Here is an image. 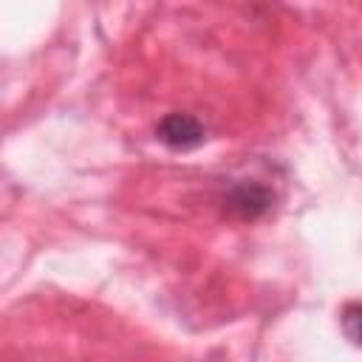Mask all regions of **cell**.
<instances>
[{
    "label": "cell",
    "instance_id": "cell-3",
    "mask_svg": "<svg viewBox=\"0 0 362 362\" xmlns=\"http://www.w3.org/2000/svg\"><path fill=\"white\" fill-rule=\"evenodd\" d=\"M339 322H342V334H345L356 348H362V303L345 305Z\"/></svg>",
    "mask_w": 362,
    "mask_h": 362
},
{
    "label": "cell",
    "instance_id": "cell-2",
    "mask_svg": "<svg viewBox=\"0 0 362 362\" xmlns=\"http://www.w3.org/2000/svg\"><path fill=\"white\" fill-rule=\"evenodd\" d=\"M156 136L170 150H195L206 141V127L192 113H167L158 122Z\"/></svg>",
    "mask_w": 362,
    "mask_h": 362
},
{
    "label": "cell",
    "instance_id": "cell-1",
    "mask_svg": "<svg viewBox=\"0 0 362 362\" xmlns=\"http://www.w3.org/2000/svg\"><path fill=\"white\" fill-rule=\"evenodd\" d=\"M274 195L269 187L257 184V181H238L229 187L223 204H226V212L232 218H240V221H255L260 215L269 212Z\"/></svg>",
    "mask_w": 362,
    "mask_h": 362
}]
</instances>
